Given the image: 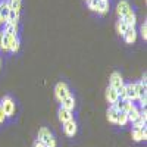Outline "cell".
Returning a JSON list of instances; mask_svg holds the SVG:
<instances>
[{
  "mask_svg": "<svg viewBox=\"0 0 147 147\" xmlns=\"http://www.w3.org/2000/svg\"><path fill=\"white\" fill-rule=\"evenodd\" d=\"M127 115H128V122H134V121H137L140 118V110L136 106H132L127 112Z\"/></svg>",
  "mask_w": 147,
  "mask_h": 147,
  "instance_id": "obj_19",
  "label": "cell"
},
{
  "mask_svg": "<svg viewBox=\"0 0 147 147\" xmlns=\"http://www.w3.org/2000/svg\"><path fill=\"white\" fill-rule=\"evenodd\" d=\"M0 24H2V19H0Z\"/></svg>",
  "mask_w": 147,
  "mask_h": 147,
  "instance_id": "obj_33",
  "label": "cell"
},
{
  "mask_svg": "<svg viewBox=\"0 0 147 147\" xmlns=\"http://www.w3.org/2000/svg\"><path fill=\"white\" fill-rule=\"evenodd\" d=\"M32 147H46V144H44V143H41L40 140H35V141H34V146H32Z\"/></svg>",
  "mask_w": 147,
  "mask_h": 147,
  "instance_id": "obj_30",
  "label": "cell"
},
{
  "mask_svg": "<svg viewBox=\"0 0 147 147\" xmlns=\"http://www.w3.org/2000/svg\"><path fill=\"white\" fill-rule=\"evenodd\" d=\"M0 68H2V62H0Z\"/></svg>",
  "mask_w": 147,
  "mask_h": 147,
  "instance_id": "obj_32",
  "label": "cell"
},
{
  "mask_svg": "<svg viewBox=\"0 0 147 147\" xmlns=\"http://www.w3.org/2000/svg\"><path fill=\"white\" fill-rule=\"evenodd\" d=\"M109 87H112L116 93H119V90L124 87V80H122V77H121V74H119V72H113L112 75H110Z\"/></svg>",
  "mask_w": 147,
  "mask_h": 147,
  "instance_id": "obj_4",
  "label": "cell"
},
{
  "mask_svg": "<svg viewBox=\"0 0 147 147\" xmlns=\"http://www.w3.org/2000/svg\"><path fill=\"white\" fill-rule=\"evenodd\" d=\"M132 106H134V103H132L131 100H128V99L124 100V110H125V112H128V110H129Z\"/></svg>",
  "mask_w": 147,
  "mask_h": 147,
  "instance_id": "obj_29",
  "label": "cell"
},
{
  "mask_svg": "<svg viewBox=\"0 0 147 147\" xmlns=\"http://www.w3.org/2000/svg\"><path fill=\"white\" fill-rule=\"evenodd\" d=\"M122 19H124L125 21V24H127V25L129 27V28H134V25H136V22H137V18H136V13H134V12L131 10L129 12V13H127L124 18H122Z\"/></svg>",
  "mask_w": 147,
  "mask_h": 147,
  "instance_id": "obj_17",
  "label": "cell"
},
{
  "mask_svg": "<svg viewBox=\"0 0 147 147\" xmlns=\"http://www.w3.org/2000/svg\"><path fill=\"white\" fill-rule=\"evenodd\" d=\"M140 32H141V37L144 40H147V22L144 21V24L141 25V30H140Z\"/></svg>",
  "mask_w": 147,
  "mask_h": 147,
  "instance_id": "obj_27",
  "label": "cell"
},
{
  "mask_svg": "<svg viewBox=\"0 0 147 147\" xmlns=\"http://www.w3.org/2000/svg\"><path fill=\"white\" fill-rule=\"evenodd\" d=\"M109 10V2L107 0H99V5H97V13H100V15H105L106 12Z\"/></svg>",
  "mask_w": 147,
  "mask_h": 147,
  "instance_id": "obj_21",
  "label": "cell"
},
{
  "mask_svg": "<svg viewBox=\"0 0 147 147\" xmlns=\"http://www.w3.org/2000/svg\"><path fill=\"white\" fill-rule=\"evenodd\" d=\"M9 5L7 2H2L0 3V19H2V22H6L7 21V15H9Z\"/></svg>",
  "mask_w": 147,
  "mask_h": 147,
  "instance_id": "obj_15",
  "label": "cell"
},
{
  "mask_svg": "<svg viewBox=\"0 0 147 147\" xmlns=\"http://www.w3.org/2000/svg\"><path fill=\"white\" fill-rule=\"evenodd\" d=\"M5 119H6V116H5V113H3L2 107H0V124H3V122H5Z\"/></svg>",
  "mask_w": 147,
  "mask_h": 147,
  "instance_id": "obj_31",
  "label": "cell"
},
{
  "mask_svg": "<svg viewBox=\"0 0 147 147\" xmlns=\"http://www.w3.org/2000/svg\"><path fill=\"white\" fill-rule=\"evenodd\" d=\"M12 38H13V37L7 35L6 32H3V31L0 32V49H2V50H7V52H9V47H10Z\"/></svg>",
  "mask_w": 147,
  "mask_h": 147,
  "instance_id": "obj_10",
  "label": "cell"
},
{
  "mask_svg": "<svg viewBox=\"0 0 147 147\" xmlns=\"http://www.w3.org/2000/svg\"><path fill=\"white\" fill-rule=\"evenodd\" d=\"M132 138H134V141L146 140V138H147V129H146V125L141 127V128H134V129H132Z\"/></svg>",
  "mask_w": 147,
  "mask_h": 147,
  "instance_id": "obj_8",
  "label": "cell"
},
{
  "mask_svg": "<svg viewBox=\"0 0 147 147\" xmlns=\"http://www.w3.org/2000/svg\"><path fill=\"white\" fill-rule=\"evenodd\" d=\"M18 18H19V13H16L15 10H9V15H7V21L9 24H16L18 22Z\"/></svg>",
  "mask_w": 147,
  "mask_h": 147,
  "instance_id": "obj_25",
  "label": "cell"
},
{
  "mask_svg": "<svg viewBox=\"0 0 147 147\" xmlns=\"http://www.w3.org/2000/svg\"><path fill=\"white\" fill-rule=\"evenodd\" d=\"M60 106L62 107H65V109H68V110H72L75 109V99H74L72 96H68L66 99H63L62 102H60Z\"/></svg>",
  "mask_w": 147,
  "mask_h": 147,
  "instance_id": "obj_14",
  "label": "cell"
},
{
  "mask_svg": "<svg viewBox=\"0 0 147 147\" xmlns=\"http://www.w3.org/2000/svg\"><path fill=\"white\" fill-rule=\"evenodd\" d=\"M124 37V40H125V43H128V44H132L134 41L137 40V31H136V28H128L127 30V32L122 35Z\"/></svg>",
  "mask_w": 147,
  "mask_h": 147,
  "instance_id": "obj_11",
  "label": "cell"
},
{
  "mask_svg": "<svg viewBox=\"0 0 147 147\" xmlns=\"http://www.w3.org/2000/svg\"><path fill=\"white\" fill-rule=\"evenodd\" d=\"M68 96H71L68 85L65 82H57L56 87H55V97H56V100L62 102L63 99H66Z\"/></svg>",
  "mask_w": 147,
  "mask_h": 147,
  "instance_id": "obj_3",
  "label": "cell"
},
{
  "mask_svg": "<svg viewBox=\"0 0 147 147\" xmlns=\"http://www.w3.org/2000/svg\"><path fill=\"white\" fill-rule=\"evenodd\" d=\"M38 140L41 143H44L46 147H56V140L47 128H40L38 129Z\"/></svg>",
  "mask_w": 147,
  "mask_h": 147,
  "instance_id": "obj_1",
  "label": "cell"
},
{
  "mask_svg": "<svg viewBox=\"0 0 147 147\" xmlns=\"http://www.w3.org/2000/svg\"><path fill=\"white\" fill-rule=\"evenodd\" d=\"M132 124H134V128H141V127H144V125H146V121H143L141 118H138L137 121H134Z\"/></svg>",
  "mask_w": 147,
  "mask_h": 147,
  "instance_id": "obj_28",
  "label": "cell"
},
{
  "mask_svg": "<svg viewBox=\"0 0 147 147\" xmlns=\"http://www.w3.org/2000/svg\"><path fill=\"white\" fill-rule=\"evenodd\" d=\"M0 107H2V110H3V113H5L6 118L7 116H13V113H15V102L12 100L9 96H6V97L2 99Z\"/></svg>",
  "mask_w": 147,
  "mask_h": 147,
  "instance_id": "obj_2",
  "label": "cell"
},
{
  "mask_svg": "<svg viewBox=\"0 0 147 147\" xmlns=\"http://www.w3.org/2000/svg\"><path fill=\"white\" fill-rule=\"evenodd\" d=\"M57 116H59V121L62 122V124H65V122H68V121L74 119V118H72V112H71V110H68V109H65V107H62V106H60V107H59V110H57Z\"/></svg>",
  "mask_w": 147,
  "mask_h": 147,
  "instance_id": "obj_9",
  "label": "cell"
},
{
  "mask_svg": "<svg viewBox=\"0 0 147 147\" xmlns=\"http://www.w3.org/2000/svg\"><path fill=\"white\" fill-rule=\"evenodd\" d=\"M63 131H65V134L68 137H74L77 134V122L74 119L65 122V124H63Z\"/></svg>",
  "mask_w": 147,
  "mask_h": 147,
  "instance_id": "obj_7",
  "label": "cell"
},
{
  "mask_svg": "<svg viewBox=\"0 0 147 147\" xmlns=\"http://www.w3.org/2000/svg\"><path fill=\"white\" fill-rule=\"evenodd\" d=\"M134 87H136V94H137V99L141 103V107L146 109V103H147V99H146V94H147L146 87H144L143 84H140V81L138 82H134Z\"/></svg>",
  "mask_w": 147,
  "mask_h": 147,
  "instance_id": "obj_5",
  "label": "cell"
},
{
  "mask_svg": "<svg viewBox=\"0 0 147 147\" xmlns=\"http://www.w3.org/2000/svg\"><path fill=\"white\" fill-rule=\"evenodd\" d=\"M132 9H131V6H129V3L127 2V0H121V2L118 3V9H116V12H118V15H119V18H124L127 13H129Z\"/></svg>",
  "mask_w": 147,
  "mask_h": 147,
  "instance_id": "obj_6",
  "label": "cell"
},
{
  "mask_svg": "<svg viewBox=\"0 0 147 147\" xmlns=\"http://www.w3.org/2000/svg\"><path fill=\"white\" fill-rule=\"evenodd\" d=\"M18 50H19V38H18V37H13V38H12V41H10L9 52L15 53V52H18Z\"/></svg>",
  "mask_w": 147,
  "mask_h": 147,
  "instance_id": "obj_24",
  "label": "cell"
},
{
  "mask_svg": "<svg viewBox=\"0 0 147 147\" xmlns=\"http://www.w3.org/2000/svg\"><path fill=\"white\" fill-rule=\"evenodd\" d=\"M3 32H6V34L10 35V37H18V34H16V24L5 22V30H3Z\"/></svg>",
  "mask_w": 147,
  "mask_h": 147,
  "instance_id": "obj_18",
  "label": "cell"
},
{
  "mask_svg": "<svg viewBox=\"0 0 147 147\" xmlns=\"http://www.w3.org/2000/svg\"><path fill=\"white\" fill-rule=\"evenodd\" d=\"M106 116H107L109 122L116 124V122H118V110H116L113 106H110V107L107 109V112H106Z\"/></svg>",
  "mask_w": 147,
  "mask_h": 147,
  "instance_id": "obj_16",
  "label": "cell"
},
{
  "mask_svg": "<svg viewBox=\"0 0 147 147\" xmlns=\"http://www.w3.org/2000/svg\"><path fill=\"white\" fill-rule=\"evenodd\" d=\"M116 124L121 125V127H124V125L128 124V115H127L125 110H118V122Z\"/></svg>",
  "mask_w": 147,
  "mask_h": 147,
  "instance_id": "obj_20",
  "label": "cell"
},
{
  "mask_svg": "<svg viewBox=\"0 0 147 147\" xmlns=\"http://www.w3.org/2000/svg\"><path fill=\"white\" fill-rule=\"evenodd\" d=\"M106 100H107V103H110V105H113L118 99H119V97H118V93L112 88V87H107L106 88Z\"/></svg>",
  "mask_w": 147,
  "mask_h": 147,
  "instance_id": "obj_13",
  "label": "cell"
},
{
  "mask_svg": "<svg viewBox=\"0 0 147 147\" xmlns=\"http://www.w3.org/2000/svg\"><path fill=\"white\" fill-rule=\"evenodd\" d=\"M7 5H9L10 10H15L16 13H19V10H21V0H9Z\"/></svg>",
  "mask_w": 147,
  "mask_h": 147,
  "instance_id": "obj_23",
  "label": "cell"
},
{
  "mask_svg": "<svg viewBox=\"0 0 147 147\" xmlns=\"http://www.w3.org/2000/svg\"><path fill=\"white\" fill-rule=\"evenodd\" d=\"M129 27L127 25V24H125V21L124 19H122V18H119V21L116 22V31L119 32V34H122V35H124L125 32H127V30H128Z\"/></svg>",
  "mask_w": 147,
  "mask_h": 147,
  "instance_id": "obj_22",
  "label": "cell"
},
{
  "mask_svg": "<svg viewBox=\"0 0 147 147\" xmlns=\"http://www.w3.org/2000/svg\"><path fill=\"white\" fill-rule=\"evenodd\" d=\"M87 5L91 10H97V5H99V0H87Z\"/></svg>",
  "mask_w": 147,
  "mask_h": 147,
  "instance_id": "obj_26",
  "label": "cell"
},
{
  "mask_svg": "<svg viewBox=\"0 0 147 147\" xmlns=\"http://www.w3.org/2000/svg\"><path fill=\"white\" fill-rule=\"evenodd\" d=\"M125 93H127V99L134 102L137 100V94H136V87H134V82L125 84Z\"/></svg>",
  "mask_w": 147,
  "mask_h": 147,
  "instance_id": "obj_12",
  "label": "cell"
}]
</instances>
